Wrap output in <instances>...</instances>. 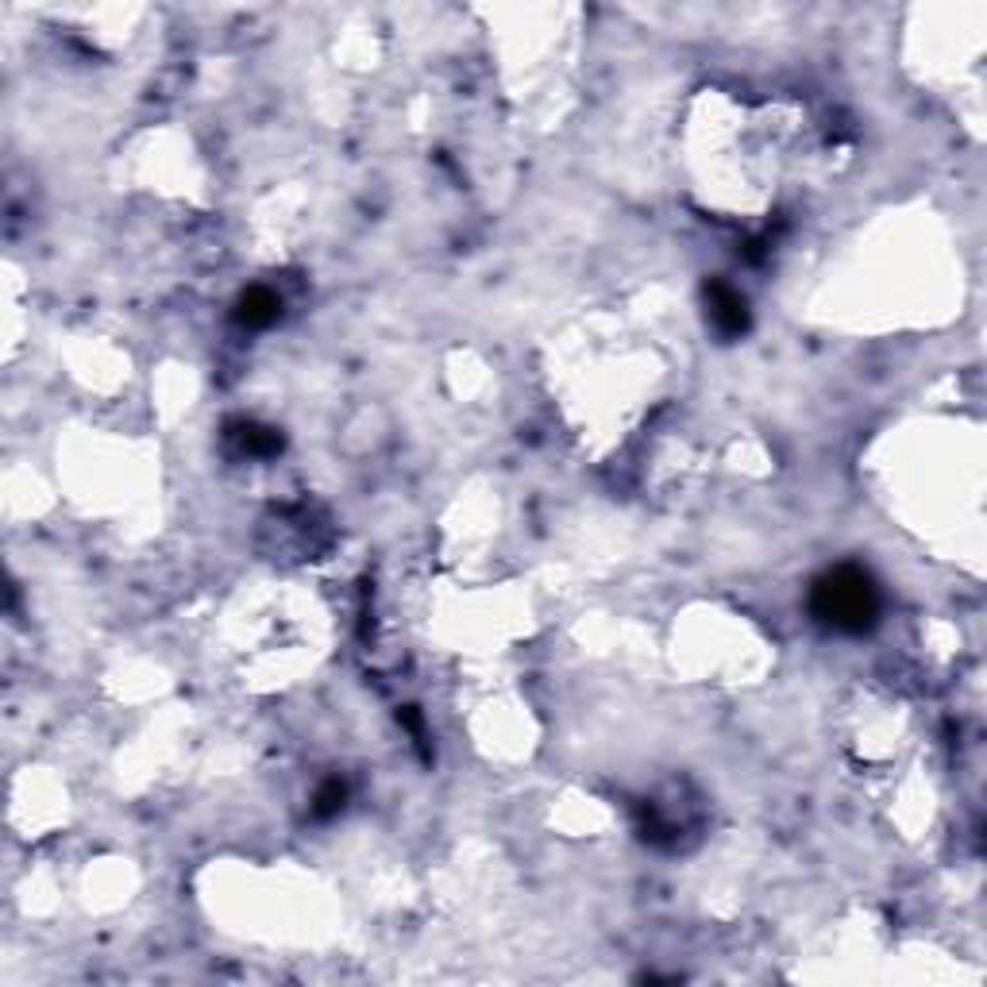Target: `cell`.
<instances>
[{
	"instance_id": "obj_1",
	"label": "cell",
	"mask_w": 987,
	"mask_h": 987,
	"mask_svg": "<svg viewBox=\"0 0 987 987\" xmlns=\"http://www.w3.org/2000/svg\"><path fill=\"white\" fill-rule=\"evenodd\" d=\"M876 610H880L876 587L856 567H841V571L826 575L814 587V614L822 617V621H829L833 629L860 633V629H868L876 621Z\"/></svg>"
},
{
	"instance_id": "obj_2",
	"label": "cell",
	"mask_w": 987,
	"mask_h": 987,
	"mask_svg": "<svg viewBox=\"0 0 987 987\" xmlns=\"http://www.w3.org/2000/svg\"><path fill=\"white\" fill-rule=\"evenodd\" d=\"M278 309H282V305H278V297L270 294V290H247L236 317H240L247 328H263V324H270L278 317Z\"/></svg>"
},
{
	"instance_id": "obj_3",
	"label": "cell",
	"mask_w": 987,
	"mask_h": 987,
	"mask_svg": "<svg viewBox=\"0 0 987 987\" xmlns=\"http://www.w3.org/2000/svg\"><path fill=\"white\" fill-rule=\"evenodd\" d=\"M710 309H714V321L718 328L725 332H741L745 328V301L733 294V290H725V286H714V294H710Z\"/></svg>"
},
{
	"instance_id": "obj_4",
	"label": "cell",
	"mask_w": 987,
	"mask_h": 987,
	"mask_svg": "<svg viewBox=\"0 0 987 987\" xmlns=\"http://www.w3.org/2000/svg\"><path fill=\"white\" fill-rule=\"evenodd\" d=\"M344 806V783H324L317 795V814H336Z\"/></svg>"
}]
</instances>
